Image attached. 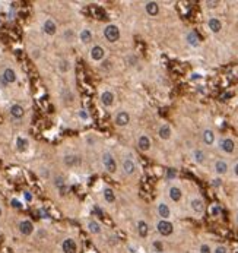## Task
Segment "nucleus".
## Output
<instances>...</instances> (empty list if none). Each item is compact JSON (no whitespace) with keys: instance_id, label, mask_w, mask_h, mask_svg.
<instances>
[{"instance_id":"obj_16","label":"nucleus","mask_w":238,"mask_h":253,"mask_svg":"<svg viewBox=\"0 0 238 253\" xmlns=\"http://www.w3.org/2000/svg\"><path fill=\"white\" fill-rule=\"evenodd\" d=\"M123 170H124V173L127 176H132L136 171V165H134V163H133L130 158H127V160L123 161Z\"/></svg>"},{"instance_id":"obj_32","label":"nucleus","mask_w":238,"mask_h":253,"mask_svg":"<svg viewBox=\"0 0 238 253\" xmlns=\"http://www.w3.org/2000/svg\"><path fill=\"white\" fill-rule=\"evenodd\" d=\"M152 247L155 249V252H164V243L159 242V240H155V242L152 243Z\"/></svg>"},{"instance_id":"obj_36","label":"nucleus","mask_w":238,"mask_h":253,"mask_svg":"<svg viewBox=\"0 0 238 253\" xmlns=\"http://www.w3.org/2000/svg\"><path fill=\"white\" fill-rule=\"evenodd\" d=\"M206 5H207V7H212V9H213V7L218 6V2H206Z\"/></svg>"},{"instance_id":"obj_25","label":"nucleus","mask_w":238,"mask_h":253,"mask_svg":"<svg viewBox=\"0 0 238 253\" xmlns=\"http://www.w3.org/2000/svg\"><path fill=\"white\" fill-rule=\"evenodd\" d=\"M3 79H5L6 82L12 84V82L16 81V75H15V72H13L12 69H6L5 72H3Z\"/></svg>"},{"instance_id":"obj_38","label":"nucleus","mask_w":238,"mask_h":253,"mask_svg":"<svg viewBox=\"0 0 238 253\" xmlns=\"http://www.w3.org/2000/svg\"><path fill=\"white\" fill-rule=\"evenodd\" d=\"M25 199H27V201H31V199H32V196H31V195L27 192V193H25Z\"/></svg>"},{"instance_id":"obj_12","label":"nucleus","mask_w":238,"mask_h":253,"mask_svg":"<svg viewBox=\"0 0 238 253\" xmlns=\"http://www.w3.org/2000/svg\"><path fill=\"white\" fill-rule=\"evenodd\" d=\"M137 146H139V149L143 151V152L149 151L150 149V139L146 135H142L140 138H139V141H137Z\"/></svg>"},{"instance_id":"obj_26","label":"nucleus","mask_w":238,"mask_h":253,"mask_svg":"<svg viewBox=\"0 0 238 253\" xmlns=\"http://www.w3.org/2000/svg\"><path fill=\"white\" fill-rule=\"evenodd\" d=\"M193 158H194V161H196L197 164H203L205 163L206 155H205V152L202 151V149H196V151L193 152Z\"/></svg>"},{"instance_id":"obj_7","label":"nucleus","mask_w":238,"mask_h":253,"mask_svg":"<svg viewBox=\"0 0 238 253\" xmlns=\"http://www.w3.org/2000/svg\"><path fill=\"white\" fill-rule=\"evenodd\" d=\"M19 231L22 233L23 236H29L31 233L34 231V225L31 221H28V219H23L19 222Z\"/></svg>"},{"instance_id":"obj_18","label":"nucleus","mask_w":238,"mask_h":253,"mask_svg":"<svg viewBox=\"0 0 238 253\" xmlns=\"http://www.w3.org/2000/svg\"><path fill=\"white\" fill-rule=\"evenodd\" d=\"M158 135H159V138L161 139H164V141L170 139V138H171V127H170L168 124H162V126H159V129H158Z\"/></svg>"},{"instance_id":"obj_37","label":"nucleus","mask_w":238,"mask_h":253,"mask_svg":"<svg viewBox=\"0 0 238 253\" xmlns=\"http://www.w3.org/2000/svg\"><path fill=\"white\" fill-rule=\"evenodd\" d=\"M12 205H13V206H15V208H21V203L18 202L16 199H13V201H12Z\"/></svg>"},{"instance_id":"obj_34","label":"nucleus","mask_w":238,"mask_h":253,"mask_svg":"<svg viewBox=\"0 0 238 253\" xmlns=\"http://www.w3.org/2000/svg\"><path fill=\"white\" fill-rule=\"evenodd\" d=\"M69 69H70L69 62H67V60H61V62H60V70H61V72L64 73V72H67Z\"/></svg>"},{"instance_id":"obj_8","label":"nucleus","mask_w":238,"mask_h":253,"mask_svg":"<svg viewBox=\"0 0 238 253\" xmlns=\"http://www.w3.org/2000/svg\"><path fill=\"white\" fill-rule=\"evenodd\" d=\"M156 209H158V214H159V217L162 219H168V218H170V215H171V209H170V206H168L165 202H159Z\"/></svg>"},{"instance_id":"obj_14","label":"nucleus","mask_w":238,"mask_h":253,"mask_svg":"<svg viewBox=\"0 0 238 253\" xmlns=\"http://www.w3.org/2000/svg\"><path fill=\"white\" fill-rule=\"evenodd\" d=\"M137 233H139V236L140 237H148V234H149V225H148V222L146 221H143V219H140L137 222Z\"/></svg>"},{"instance_id":"obj_17","label":"nucleus","mask_w":238,"mask_h":253,"mask_svg":"<svg viewBox=\"0 0 238 253\" xmlns=\"http://www.w3.org/2000/svg\"><path fill=\"white\" fill-rule=\"evenodd\" d=\"M145 9L148 12V15H150V16H156L159 13V6H158L156 2H148L146 6H145Z\"/></svg>"},{"instance_id":"obj_9","label":"nucleus","mask_w":238,"mask_h":253,"mask_svg":"<svg viewBox=\"0 0 238 253\" xmlns=\"http://www.w3.org/2000/svg\"><path fill=\"white\" fill-rule=\"evenodd\" d=\"M168 195H170V197H171V201L178 202V201L183 197V192H181V189H180L178 186H171L170 190H168Z\"/></svg>"},{"instance_id":"obj_2","label":"nucleus","mask_w":238,"mask_h":253,"mask_svg":"<svg viewBox=\"0 0 238 253\" xmlns=\"http://www.w3.org/2000/svg\"><path fill=\"white\" fill-rule=\"evenodd\" d=\"M104 35L105 38L110 41V43H116L117 39L120 38V29L117 28L116 25H108L105 29H104Z\"/></svg>"},{"instance_id":"obj_1","label":"nucleus","mask_w":238,"mask_h":253,"mask_svg":"<svg viewBox=\"0 0 238 253\" xmlns=\"http://www.w3.org/2000/svg\"><path fill=\"white\" fill-rule=\"evenodd\" d=\"M156 230H158V233H159L161 236L168 237L174 233V225L168 219H159L158 224H156Z\"/></svg>"},{"instance_id":"obj_3","label":"nucleus","mask_w":238,"mask_h":253,"mask_svg":"<svg viewBox=\"0 0 238 253\" xmlns=\"http://www.w3.org/2000/svg\"><path fill=\"white\" fill-rule=\"evenodd\" d=\"M102 163L105 165L107 171H110V173H116L117 170V164H116V160L113 158L110 152H104L102 154Z\"/></svg>"},{"instance_id":"obj_4","label":"nucleus","mask_w":238,"mask_h":253,"mask_svg":"<svg viewBox=\"0 0 238 253\" xmlns=\"http://www.w3.org/2000/svg\"><path fill=\"white\" fill-rule=\"evenodd\" d=\"M190 208L193 209L194 214H203V211H205V203H203V201H202L200 197H193V199L190 201Z\"/></svg>"},{"instance_id":"obj_20","label":"nucleus","mask_w":238,"mask_h":253,"mask_svg":"<svg viewBox=\"0 0 238 253\" xmlns=\"http://www.w3.org/2000/svg\"><path fill=\"white\" fill-rule=\"evenodd\" d=\"M203 142H205L206 145H212L215 142V132L212 129L203 130Z\"/></svg>"},{"instance_id":"obj_40","label":"nucleus","mask_w":238,"mask_h":253,"mask_svg":"<svg viewBox=\"0 0 238 253\" xmlns=\"http://www.w3.org/2000/svg\"><path fill=\"white\" fill-rule=\"evenodd\" d=\"M235 221H237V224H238V211H237V214H235Z\"/></svg>"},{"instance_id":"obj_15","label":"nucleus","mask_w":238,"mask_h":253,"mask_svg":"<svg viewBox=\"0 0 238 253\" xmlns=\"http://www.w3.org/2000/svg\"><path fill=\"white\" fill-rule=\"evenodd\" d=\"M207 27H209V29H211L212 32H219L221 31V28H222V23H221V21L218 19V18H211L209 21H207Z\"/></svg>"},{"instance_id":"obj_27","label":"nucleus","mask_w":238,"mask_h":253,"mask_svg":"<svg viewBox=\"0 0 238 253\" xmlns=\"http://www.w3.org/2000/svg\"><path fill=\"white\" fill-rule=\"evenodd\" d=\"M10 114L13 116V117H22L23 114H25V111H23V108L21 107V106H18V104H15V106H12L10 108Z\"/></svg>"},{"instance_id":"obj_13","label":"nucleus","mask_w":238,"mask_h":253,"mask_svg":"<svg viewBox=\"0 0 238 253\" xmlns=\"http://www.w3.org/2000/svg\"><path fill=\"white\" fill-rule=\"evenodd\" d=\"M129 122H130V116H129V113L120 111L118 114H117V117H116L117 126H126V124H129Z\"/></svg>"},{"instance_id":"obj_24","label":"nucleus","mask_w":238,"mask_h":253,"mask_svg":"<svg viewBox=\"0 0 238 253\" xmlns=\"http://www.w3.org/2000/svg\"><path fill=\"white\" fill-rule=\"evenodd\" d=\"M88 230L91 233H94V234H100L101 233V225L98 221H94V219H91L88 222Z\"/></svg>"},{"instance_id":"obj_10","label":"nucleus","mask_w":238,"mask_h":253,"mask_svg":"<svg viewBox=\"0 0 238 253\" xmlns=\"http://www.w3.org/2000/svg\"><path fill=\"white\" fill-rule=\"evenodd\" d=\"M104 56H105V51H104V48H102L101 45H95L94 48L91 50V57H92L94 60H96V62L102 60Z\"/></svg>"},{"instance_id":"obj_11","label":"nucleus","mask_w":238,"mask_h":253,"mask_svg":"<svg viewBox=\"0 0 238 253\" xmlns=\"http://www.w3.org/2000/svg\"><path fill=\"white\" fill-rule=\"evenodd\" d=\"M101 102H102L105 107L113 106V102H114V94H113L111 91H104V92L101 94Z\"/></svg>"},{"instance_id":"obj_22","label":"nucleus","mask_w":238,"mask_h":253,"mask_svg":"<svg viewBox=\"0 0 238 253\" xmlns=\"http://www.w3.org/2000/svg\"><path fill=\"white\" fill-rule=\"evenodd\" d=\"M64 164L67 167H75V165H79L80 164V158L78 155H66L64 157Z\"/></svg>"},{"instance_id":"obj_19","label":"nucleus","mask_w":238,"mask_h":253,"mask_svg":"<svg viewBox=\"0 0 238 253\" xmlns=\"http://www.w3.org/2000/svg\"><path fill=\"white\" fill-rule=\"evenodd\" d=\"M215 171H216V174H227V171H228V164L224 161V160H218L215 163Z\"/></svg>"},{"instance_id":"obj_30","label":"nucleus","mask_w":238,"mask_h":253,"mask_svg":"<svg viewBox=\"0 0 238 253\" xmlns=\"http://www.w3.org/2000/svg\"><path fill=\"white\" fill-rule=\"evenodd\" d=\"M91 38H92V34H91L89 29H83L82 32H80V39H82V43H89Z\"/></svg>"},{"instance_id":"obj_5","label":"nucleus","mask_w":238,"mask_h":253,"mask_svg":"<svg viewBox=\"0 0 238 253\" xmlns=\"http://www.w3.org/2000/svg\"><path fill=\"white\" fill-rule=\"evenodd\" d=\"M221 149L224 152H227V154H232L234 149H235V143L231 138H225V139H222L221 141Z\"/></svg>"},{"instance_id":"obj_35","label":"nucleus","mask_w":238,"mask_h":253,"mask_svg":"<svg viewBox=\"0 0 238 253\" xmlns=\"http://www.w3.org/2000/svg\"><path fill=\"white\" fill-rule=\"evenodd\" d=\"M212 253H228V249L225 246H216L215 250H212Z\"/></svg>"},{"instance_id":"obj_41","label":"nucleus","mask_w":238,"mask_h":253,"mask_svg":"<svg viewBox=\"0 0 238 253\" xmlns=\"http://www.w3.org/2000/svg\"><path fill=\"white\" fill-rule=\"evenodd\" d=\"M0 217H2V209H0Z\"/></svg>"},{"instance_id":"obj_23","label":"nucleus","mask_w":238,"mask_h":253,"mask_svg":"<svg viewBox=\"0 0 238 253\" xmlns=\"http://www.w3.org/2000/svg\"><path fill=\"white\" fill-rule=\"evenodd\" d=\"M186 39H187L188 44L193 45V47H197V45H199V41H200V39H199V35L196 34L194 31H190V32L187 34V37H186Z\"/></svg>"},{"instance_id":"obj_39","label":"nucleus","mask_w":238,"mask_h":253,"mask_svg":"<svg viewBox=\"0 0 238 253\" xmlns=\"http://www.w3.org/2000/svg\"><path fill=\"white\" fill-rule=\"evenodd\" d=\"M234 173H235V174L238 176V163L235 164V165H234Z\"/></svg>"},{"instance_id":"obj_28","label":"nucleus","mask_w":238,"mask_h":253,"mask_svg":"<svg viewBox=\"0 0 238 253\" xmlns=\"http://www.w3.org/2000/svg\"><path fill=\"white\" fill-rule=\"evenodd\" d=\"M89 12H91L92 15H95L98 19H104V18H105L104 10H102V9H100L98 6H91V7H89Z\"/></svg>"},{"instance_id":"obj_6","label":"nucleus","mask_w":238,"mask_h":253,"mask_svg":"<svg viewBox=\"0 0 238 253\" xmlns=\"http://www.w3.org/2000/svg\"><path fill=\"white\" fill-rule=\"evenodd\" d=\"M63 252L64 253H76L78 250V246H76V242L73 240V238H66L64 242H63Z\"/></svg>"},{"instance_id":"obj_21","label":"nucleus","mask_w":238,"mask_h":253,"mask_svg":"<svg viewBox=\"0 0 238 253\" xmlns=\"http://www.w3.org/2000/svg\"><path fill=\"white\" fill-rule=\"evenodd\" d=\"M55 31H57V27H55L54 21H51V19H47L44 22V32L48 35H54Z\"/></svg>"},{"instance_id":"obj_31","label":"nucleus","mask_w":238,"mask_h":253,"mask_svg":"<svg viewBox=\"0 0 238 253\" xmlns=\"http://www.w3.org/2000/svg\"><path fill=\"white\" fill-rule=\"evenodd\" d=\"M16 145H18V148H19L21 151H25V149H27V146H28V141H25L23 138H18Z\"/></svg>"},{"instance_id":"obj_29","label":"nucleus","mask_w":238,"mask_h":253,"mask_svg":"<svg viewBox=\"0 0 238 253\" xmlns=\"http://www.w3.org/2000/svg\"><path fill=\"white\" fill-rule=\"evenodd\" d=\"M104 197H105V201H107L108 203H113V202H114V201H116V195H114L113 189H110V187L104 189Z\"/></svg>"},{"instance_id":"obj_33","label":"nucleus","mask_w":238,"mask_h":253,"mask_svg":"<svg viewBox=\"0 0 238 253\" xmlns=\"http://www.w3.org/2000/svg\"><path fill=\"white\" fill-rule=\"evenodd\" d=\"M199 253H212L211 246H209V244H206V243H203V244H200Z\"/></svg>"}]
</instances>
